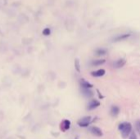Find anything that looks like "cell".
<instances>
[{"label":"cell","instance_id":"6da1fadb","mask_svg":"<svg viewBox=\"0 0 140 139\" xmlns=\"http://www.w3.org/2000/svg\"><path fill=\"white\" fill-rule=\"evenodd\" d=\"M119 130L120 131V134H121V137L125 139L129 137V135L131 133V130H132V125L130 123H122L119 125Z\"/></svg>","mask_w":140,"mask_h":139},{"label":"cell","instance_id":"7a4b0ae2","mask_svg":"<svg viewBox=\"0 0 140 139\" xmlns=\"http://www.w3.org/2000/svg\"><path fill=\"white\" fill-rule=\"evenodd\" d=\"M91 123V117L90 116H85L81 118L80 120L78 121V124L80 127H88L89 125V124Z\"/></svg>","mask_w":140,"mask_h":139},{"label":"cell","instance_id":"3957f363","mask_svg":"<svg viewBox=\"0 0 140 139\" xmlns=\"http://www.w3.org/2000/svg\"><path fill=\"white\" fill-rule=\"evenodd\" d=\"M89 131H90L91 133H92L93 135H94V136H96V137H102V130H101L99 128H97L96 126L91 127Z\"/></svg>","mask_w":140,"mask_h":139},{"label":"cell","instance_id":"277c9868","mask_svg":"<svg viewBox=\"0 0 140 139\" xmlns=\"http://www.w3.org/2000/svg\"><path fill=\"white\" fill-rule=\"evenodd\" d=\"M125 63H126V61L125 60V59H118V60H116V61L113 62L112 65H113L114 68L118 69V68L123 67L124 65H125Z\"/></svg>","mask_w":140,"mask_h":139},{"label":"cell","instance_id":"5b68a950","mask_svg":"<svg viewBox=\"0 0 140 139\" xmlns=\"http://www.w3.org/2000/svg\"><path fill=\"white\" fill-rule=\"evenodd\" d=\"M99 106H100V102L93 99V100L91 101L89 103V105H88V109H89V110H93V109L98 107Z\"/></svg>","mask_w":140,"mask_h":139},{"label":"cell","instance_id":"8992f818","mask_svg":"<svg viewBox=\"0 0 140 139\" xmlns=\"http://www.w3.org/2000/svg\"><path fill=\"white\" fill-rule=\"evenodd\" d=\"M105 70L103 69H100V70H97L96 71H93L91 73V75L93 76V77H102L104 75H105Z\"/></svg>","mask_w":140,"mask_h":139},{"label":"cell","instance_id":"52a82bcc","mask_svg":"<svg viewBox=\"0 0 140 139\" xmlns=\"http://www.w3.org/2000/svg\"><path fill=\"white\" fill-rule=\"evenodd\" d=\"M71 127V122L69 120H64L62 123L61 124V129L62 131H66L70 128Z\"/></svg>","mask_w":140,"mask_h":139},{"label":"cell","instance_id":"ba28073f","mask_svg":"<svg viewBox=\"0 0 140 139\" xmlns=\"http://www.w3.org/2000/svg\"><path fill=\"white\" fill-rule=\"evenodd\" d=\"M80 85H81V87H82V88H88V89H89L91 88H93V85L92 84H89V82L85 81L83 79L80 80Z\"/></svg>","mask_w":140,"mask_h":139},{"label":"cell","instance_id":"9c48e42d","mask_svg":"<svg viewBox=\"0 0 140 139\" xmlns=\"http://www.w3.org/2000/svg\"><path fill=\"white\" fill-rule=\"evenodd\" d=\"M129 36H130V34H121V35L116 36V37L113 39V41H115V42L121 41V40H124V39H125L127 38H129Z\"/></svg>","mask_w":140,"mask_h":139},{"label":"cell","instance_id":"30bf717a","mask_svg":"<svg viewBox=\"0 0 140 139\" xmlns=\"http://www.w3.org/2000/svg\"><path fill=\"white\" fill-rule=\"evenodd\" d=\"M82 94L86 97H93V92L90 91L89 89H88V88H82Z\"/></svg>","mask_w":140,"mask_h":139},{"label":"cell","instance_id":"8fae6325","mask_svg":"<svg viewBox=\"0 0 140 139\" xmlns=\"http://www.w3.org/2000/svg\"><path fill=\"white\" fill-rule=\"evenodd\" d=\"M105 63V60L104 59H101V60H94L90 63L91 65L93 66H97V65H101Z\"/></svg>","mask_w":140,"mask_h":139},{"label":"cell","instance_id":"7c38bea8","mask_svg":"<svg viewBox=\"0 0 140 139\" xmlns=\"http://www.w3.org/2000/svg\"><path fill=\"white\" fill-rule=\"evenodd\" d=\"M119 112H120V109L118 107H116V106H113L112 109H111V113H112V115H114V116L118 115Z\"/></svg>","mask_w":140,"mask_h":139},{"label":"cell","instance_id":"4fadbf2b","mask_svg":"<svg viewBox=\"0 0 140 139\" xmlns=\"http://www.w3.org/2000/svg\"><path fill=\"white\" fill-rule=\"evenodd\" d=\"M96 53H97V55H105L106 53H107V51L105 50V49H97V50L96 51Z\"/></svg>","mask_w":140,"mask_h":139},{"label":"cell","instance_id":"5bb4252c","mask_svg":"<svg viewBox=\"0 0 140 139\" xmlns=\"http://www.w3.org/2000/svg\"><path fill=\"white\" fill-rule=\"evenodd\" d=\"M75 66H76V69L78 72L80 71V62L79 60H76V62H75Z\"/></svg>","mask_w":140,"mask_h":139},{"label":"cell","instance_id":"9a60e30c","mask_svg":"<svg viewBox=\"0 0 140 139\" xmlns=\"http://www.w3.org/2000/svg\"><path fill=\"white\" fill-rule=\"evenodd\" d=\"M135 126H136V130L137 132L139 133L140 135V120H138L136 122V124H135Z\"/></svg>","mask_w":140,"mask_h":139},{"label":"cell","instance_id":"2e32d148","mask_svg":"<svg viewBox=\"0 0 140 139\" xmlns=\"http://www.w3.org/2000/svg\"><path fill=\"white\" fill-rule=\"evenodd\" d=\"M129 139H137V136H136V134L134 133H133L131 135H130V137Z\"/></svg>","mask_w":140,"mask_h":139},{"label":"cell","instance_id":"e0dca14e","mask_svg":"<svg viewBox=\"0 0 140 139\" xmlns=\"http://www.w3.org/2000/svg\"><path fill=\"white\" fill-rule=\"evenodd\" d=\"M76 139H77V138H76Z\"/></svg>","mask_w":140,"mask_h":139}]
</instances>
